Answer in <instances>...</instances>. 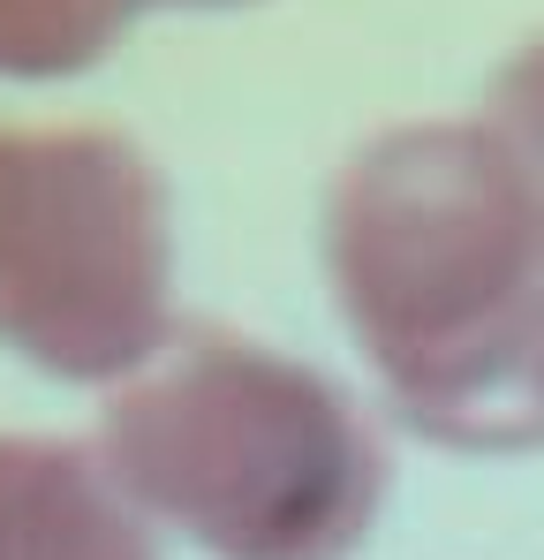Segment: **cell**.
<instances>
[{
    "label": "cell",
    "instance_id": "obj_1",
    "mask_svg": "<svg viewBox=\"0 0 544 560\" xmlns=\"http://www.w3.org/2000/svg\"><path fill=\"white\" fill-rule=\"evenodd\" d=\"M326 280L416 440L544 447V220L476 114L393 121L348 152L326 189Z\"/></svg>",
    "mask_w": 544,
    "mask_h": 560
},
{
    "label": "cell",
    "instance_id": "obj_2",
    "mask_svg": "<svg viewBox=\"0 0 544 560\" xmlns=\"http://www.w3.org/2000/svg\"><path fill=\"white\" fill-rule=\"evenodd\" d=\"M91 440L144 523L204 560H356L393 485L341 378L227 326H175L98 401Z\"/></svg>",
    "mask_w": 544,
    "mask_h": 560
},
{
    "label": "cell",
    "instance_id": "obj_3",
    "mask_svg": "<svg viewBox=\"0 0 544 560\" xmlns=\"http://www.w3.org/2000/svg\"><path fill=\"white\" fill-rule=\"evenodd\" d=\"M175 189L91 121H0V349L61 386L114 394L175 341Z\"/></svg>",
    "mask_w": 544,
    "mask_h": 560
},
{
    "label": "cell",
    "instance_id": "obj_4",
    "mask_svg": "<svg viewBox=\"0 0 544 560\" xmlns=\"http://www.w3.org/2000/svg\"><path fill=\"white\" fill-rule=\"evenodd\" d=\"M0 560H159L98 440L0 432Z\"/></svg>",
    "mask_w": 544,
    "mask_h": 560
},
{
    "label": "cell",
    "instance_id": "obj_5",
    "mask_svg": "<svg viewBox=\"0 0 544 560\" xmlns=\"http://www.w3.org/2000/svg\"><path fill=\"white\" fill-rule=\"evenodd\" d=\"M159 8H235V0H0V77L8 84L84 77L137 15Z\"/></svg>",
    "mask_w": 544,
    "mask_h": 560
},
{
    "label": "cell",
    "instance_id": "obj_6",
    "mask_svg": "<svg viewBox=\"0 0 544 560\" xmlns=\"http://www.w3.org/2000/svg\"><path fill=\"white\" fill-rule=\"evenodd\" d=\"M476 121L499 137V152L515 160V175H522V189H530V205L544 220V31L499 61Z\"/></svg>",
    "mask_w": 544,
    "mask_h": 560
}]
</instances>
